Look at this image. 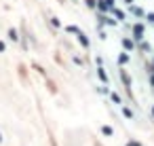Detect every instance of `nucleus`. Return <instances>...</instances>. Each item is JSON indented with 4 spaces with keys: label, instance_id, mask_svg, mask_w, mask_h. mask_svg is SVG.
Returning a JSON list of instances; mask_svg holds the SVG:
<instances>
[{
    "label": "nucleus",
    "instance_id": "f257e3e1",
    "mask_svg": "<svg viewBox=\"0 0 154 146\" xmlns=\"http://www.w3.org/2000/svg\"><path fill=\"white\" fill-rule=\"evenodd\" d=\"M142 32H144V28H142V26H135V34H137V36H139V34H142Z\"/></svg>",
    "mask_w": 154,
    "mask_h": 146
},
{
    "label": "nucleus",
    "instance_id": "f03ea898",
    "mask_svg": "<svg viewBox=\"0 0 154 146\" xmlns=\"http://www.w3.org/2000/svg\"><path fill=\"white\" fill-rule=\"evenodd\" d=\"M49 142H51V146H57V142H55V138H53L51 133H49Z\"/></svg>",
    "mask_w": 154,
    "mask_h": 146
},
{
    "label": "nucleus",
    "instance_id": "7ed1b4c3",
    "mask_svg": "<svg viewBox=\"0 0 154 146\" xmlns=\"http://www.w3.org/2000/svg\"><path fill=\"white\" fill-rule=\"evenodd\" d=\"M95 146H101V144H97V142H95Z\"/></svg>",
    "mask_w": 154,
    "mask_h": 146
}]
</instances>
